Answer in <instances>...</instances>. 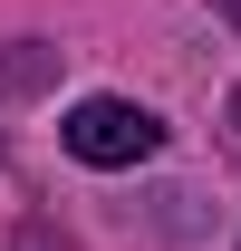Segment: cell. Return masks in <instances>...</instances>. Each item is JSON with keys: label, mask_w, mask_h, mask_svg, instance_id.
I'll return each instance as SVG.
<instances>
[{"label": "cell", "mask_w": 241, "mask_h": 251, "mask_svg": "<svg viewBox=\"0 0 241 251\" xmlns=\"http://www.w3.org/2000/svg\"><path fill=\"white\" fill-rule=\"evenodd\" d=\"M10 251H77V242H68V232H48V222H20V242H10Z\"/></svg>", "instance_id": "obj_2"}, {"label": "cell", "mask_w": 241, "mask_h": 251, "mask_svg": "<svg viewBox=\"0 0 241 251\" xmlns=\"http://www.w3.org/2000/svg\"><path fill=\"white\" fill-rule=\"evenodd\" d=\"M232 126H241V87H232Z\"/></svg>", "instance_id": "obj_3"}, {"label": "cell", "mask_w": 241, "mask_h": 251, "mask_svg": "<svg viewBox=\"0 0 241 251\" xmlns=\"http://www.w3.org/2000/svg\"><path fill=\"white\" fill-rule=\"evenodd\" d=\"M58 135H68V155H77V164H96V174H125V164L164 155V126H154L135 97H77Z\"/></svg>", "instance_id": "obj_1"}]
</instances>
